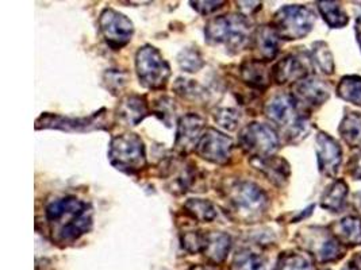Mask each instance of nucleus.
Instances as JSON below:
<instances>
[{"label": "nucleus", "mask_w": 361, "mask_h": 270, "mask_svg": "<svg viewBox=\"0 0 361 270\" xmlns=\"http://www.w3.org/2000/svg\"><path fill=\"white\" fill-rule=\"evenodd\" d=\"M349 265L353 270H361V254H356L350 261Z\"/></svg>", "instance_id": "obj_41"}, {"label": "nucleus", "mask_w": 361, "mask_h": 270, "mask_svg": "<svg viewBox=\"0 0 361 270\" xmlns=\"http://www.w3.org/2000/svg\"><path fill=\"white\" fill-rule=\"evenodd\" d=\"M355 204H356L357 211L361 212V192H357V193L355 195Z\"/></svg>", "instance_id": "obj_44"}, {"label": "nucleus", "mask_w": 361, "mask_h": 270, "mask_svg": "<svg viewBox=\"0 0 361 270\" xmlns=\"http://www.w3.org/2000/svg\"><path fill=\"white\" fill-rule=\"evenodd\" d=\"M231 245H233V240L228 233L207 231L206 243L202 254L206 257L209 262H212L213 265H218L226 259L231 249Z\"/></svg>", "instance_id": "obj_23"}, {"label": "nucleus", "mask_w": 361, "mask_h": 270, "mask_svg": "<svg viewBox=\"0 0 361 270\" xmlns=\"http://www.w3.org/2000/svg\"><path fill=\"white\" fill-rule=\"evenodd\" d=\"M337 96L361 107L360 76H345L337 85Z\"/></svg>", "instance_id": "obj_30"}, {"label": "nucleus", "mask_w": 361, "mask_h": 270, "mask_svg": "<svg viewBox=\"0 0 361 270\" xmlns=\"http://www.w3.org/2000/svg\"><path fill=\"white\" fill-rule=\"evenodd\" d=\"M255 30L247 17L229 14L214 17L206 23L204 37L209 45H225L230 54H238L252 45Z\"/></svg>", "instance_id": "obj_3"}, {"label": "nucleus", "mask_w": 361, "mask_h": 270, "mask_svg": "<svg viewBox=\"0 0 361 270\" xmlns=\"http://www.w3.org/2000/svg\"><path fill=\"white\" fill-rule=\"evenodd\" d=\"M355 30H356V37H357V42H359V45H360L361 49V15L357 18V20H356V27H355Z\"/></svg>", "instance_id": "obj_42"}, {"label": "nucleus", "mask_w": 361, "mask_h": 270, "mask_svg": "<svg viewBox=\"0 0 361 270\" xmlns=\"http://www.w3.org/2000/svg\"><path fill=\"white\" fill-rule=\"evenodd\" d=\"M348 184L344 180H336L325 189L321 198V207L330 212H341L348 198Z\"/></svg>", "instance_id": "obj_25"}, {"label": "nucleus", "mask_w": 361, "mask_h": 270, "mask_svg": "<svg viewBox=\"0 0 361 270\" xmlns=\"http://www.w3.org/2000/svg\"><path fill=\"white\" fill-rule=\"evenodd\" d=\"M293 95L278 94L265 103L264 114L272 123L284 129L288 142L298 143L310 131V122L303 112Z\"/></svg>", "instance_id": "obj_4"}, {"label": "nucleus", "mask_w": 361, "mask_h": 270, "mask_svg": "<svg viewBox=\"0 0 361 270\" xmlns=\"http://www.w3.org/2000/svg\"><path fill=\"white\" fill-rule=\"evenodd\" d=\"M166 188L173 195H183L195 186L197 180V168L191 162L171 160L166 164Z\"/></svg>", "instance_id": "obj_16"}, {"label": "nucleus", "mask_w": 361, "mask_h": 270, "mask_svg": "<svg viewBox=\"0 0 361 270\" xmlns=\"http://www.w3.org/2000/svg\"><path fill=\"white\" fill-rule=\"evenodd\" d=\"M348 173L355 180H361V154L353 155L348 162Z\"/></svg>", "instance_id": "obj_40"}, {"label": "nucleus", "mask_w": 361, "mask_h": 270, "mask_svg": "<svg viewBox=\"0 0 361 270\" xmlns=\"http://www.w3.org/2000/svg\"><path fill=\"white\" fill-rule=\"evenodd\" d=\"M190 4L192 6V8L197 11V14L207 17L215 13L216 10H219L224 4H226V1H190Z\"/></svg>", "instance_id": "obj_38"}, {"label": "nucleus", "mask_w": 361, "mask_h": 270, "mask_svg": "<svg viewBox=\"0 0 361 270\" xmlns=\"http://www.w3.org/2000/svg\"><path fill=\"white\" fill-rule=\"evenodd\" d=\"M149 114H150V107L147 98L135 94L123 96L118 103L116 111H115L118 122L129 127L140 124Z\"/></svg>", "instance_id": "obj_18"}, {"label": "nucleus", "mask_w": 361, "mask_h": 270, "mask_svg": "<svg viewBox=\"0 0 361 270\" xmlns=\"http://www.w3.org/2000/svg\"><path fill=\"white\" fill-rule=\"evenodd\" d=\"M238 76L244 84L256 91H265L272 80L265 63L257 58L244 60L238 68Z\"/></svg>", "instance_id": "obj_19"}, {"label": "nucleus", "mask_w": 361, "mask_h": 270, "mask_svg": "<svg viewBox=\"0 0 361 270\" xmlns=\"http://www.w3.org/2000/svg\"><path fill=\"white\" fill-rule=\"evenodd\" d=\"M206 233L202 230L184 231L180 236L181 248L191 254L203 253L206 243Z\"/></svg>", "instance_id": "obj_36"}, {"label": "nucleus", "mask_w": 361, "mask_h": 270, "mask_svg": "<svg viewBox=\"0 0 361 270\" xmlns=\"http://www.w3.org/2000/svg\"><path fill=\"white\" fill-rule=\"evenodd\" d=\"M250 164L259 169L272 184L284 186L288 183L291 169L284 158L272 155L264 160H250Z\"/></svg>", "instance_id": "obj_21"}, {"label": "nucleus", "mask_w": 361, "mask_h": 270, "mask_svg": "<svg viewBox=\"0 0 361 270\" xmlns=\"http://www.w3.org/2000/svg\"><path fill=\"white\" fill-rule=\"evenodd\" d=\"M312 60L322 73L329 76L334 73V60L326 42L318 41L312 44Z\"/></svg>", "instance_id": "obj_33"}, {"label": "nucleus", "mask_w": 361, "mask_h": 270, "mask_svg": "<svg viewBox=\"0 0 361 270\" xmlns=\"http://www.w3.org/2000/svg\"><path fill=\"white\" fill-rule=\"evenodd\" d=\"M178 64L181 70L187 73H197L206 65V61L202 51H199L197 46L191 45L181 49L180 53L178 54Z\"/></svg>", "instance_id": "obj_31"}, {"label": "nucleus", "mask_w": 361, "mask_h": 270, "mask_svg": "<svg viewBox=\"0 0 361 270\" xmlns=\"http://www.w3.org/2000/svg\"><path fill=\"white\" fill-rule=\"evenodd\" d=\"M309 76V65L303 57L298 54H288L284 58L278 61L272 70L271 77L272 82L278 85L290 84V83H299L300 80Z\"/></svg>", "instance_id": "obj_17"}, {"label": "nucleus", "mask_w": 361, "mask_h": 270, "mask_svg": "<svg viewBox=\"0 0 361 270\" xmlns=\"http://www.w3.org/2000/svg\"><path fill=\"white\" fill-rule=\"evenodd\" d=\"M190 270H218L216 268H214L213 265H194L191 266Z\"/></svg>", "instance_id": "obj_43"}, {"label": "nucleus", "mask_w": 361, "mask_h": 270, "mask_svg": "<svg viewBox=\"0 0 361 270\" xmlns=\"http://www.w3.org/2000/svg\"><path fill=\"white\" fill-rule=\"evenodd\" d=\"M173 91L184 101H204L207 99V91L195 80H191V79L178 77L173 84Z\"/></svg>", "instance_id": "obj_29"}, {"label": "nucleus", "mask_w": 361, "mask_h": 270, "mask_svg": "<svg viewBox=\"0 0 361 270\" xmlns=\"http://www.w3.org/2000/svg\"><path fill=\"white\" fill-rule=\"evenodd\" d=\"M152 111L154 112V115H157L160 118L161 122H164L166 127H171V122L175 117V111H176L175 101L169 98H161L156 101L154 108Z\"/></svg>", "instance_id": "obj_37"}, {"label": "nucleus", "mask_w": 361, "mask_h": 270, "mask_svg": "<svg viewBox=\"0 0 361 270\" xmlns=\"http://www.w3.org/2000/svg\"><path fill=\"white\" fill-rule=\"evenodd\" d=\"M135 70L140 84L152 91L164 89L171 77L169 64L152 45H144L135 53Z\"/></svg>", "instance_id": "obj_7"}, {"label": "nucleus", "mask_w": 361, "mask_h": 270, "mask_svg": "<svg viewBox=\"0 0 361 270\" xmlns=\"http://www.w3.org/2000/svg\"><path fill=\"white\" fill-rule=\"evenodd\" d=\"M238 145L250 160H264L279 150V135L269 124L253 122L240 131Z\"/></svg>", "instance_id": "obj_8"}, {"label": "nucleus", "mask_w": 361, "mask_h": 270, "mask_svg": "<svg viewBox=\"0 0 361 270\" xmlns=\"http://www.w3.org/2000/svg\"><path fill=\"white\" fill-rule=\"evenodd\" d=\"M315 23V14L306 6L288 4L272 18V29L281 39L296 41L309 35Z\"/></svg>", "instance_id": "obj_6"}, {"label": "nucleus", "mask_w": 361, "mask_h": 270, "mask_svg": "<svg viewBox=\"0 0 361 270\" xmlns=\"http://www.w3.org/2000/svg\"><path fill=\"white\" fill-rule=\"evenodd\" d=\"M291 95L294 96L298 105L303 108L319 107L330 96L329 85L317 76H307L306 79L296 83Z\"/></svg>", "instance_id": "obj_15"}, {"label": "nucleus", "mask_w": 361, "mask_h": 270, "mask_svg": "<svg viewBox=\"0 0 361 270\" xmlns=\"http://www.w3.org/2000/svg\"><path fill=\"white\" fill-rule=\"evenodd\" d=\"M99 30L106 44L119 51L132 41L134 34L133 22L114 8H104L99 17Z\"/></svg>", "instance_id": "obj_11"}, {"label": "nucleus", "mask_w": 361, "mask_h": 270, "mask_svg": "<svg viewBox=\"0 0 361 270\" xmlns=\"http://www.w3.org/2000/svg\"><path fill=\"white\" fill-rule=\"evenodd\" d=\"M222 198L226 202V212L234 220L255 223L268 211L269 198L262 186L247 180H230L222 186Z\"/></svg>", "instance_id": "obj_2"}, {"label": "nucleus", "mask_w": 361, "mask_h": 270, "mask_svg": "<svg viewBox=\"0 0 361 270\" xmlns=\"http://www.w3.org/2000/svg\"><path fill=\"white\" fill-rule=\"evenodd\" d=\"M234 148L233 139L213 127H207L197 143V153L203 160L215 165H228Z\"/></svg>", "instance_id": "obj_12"}, {"label": "nucleus", "mask_w": 361, "mask_h": 270, "mask_svg": "<svg viewBox=\"0 0 361 270\" xmlns=\"http://www.w3.org/2000/svg\"><path fill=\"white\" fill-rule=\"evenodd\" d=\"M128 83H129V75L122 69L113 68V69H107L103 73V84L113 95L121 94Z\"/></svg>", "instance_id": "obj_35"}, {"label": "nucleus", "mask_w": 361, "mask_h": 270, "mask_svg": "<svg viewBox=\"0 0 361 270\" xmlns=\"http://www.w3.org/2000/svg\"><path fill=\"white\" fill-rule=\"evenodd\" d=\"M235 4H237V8L240 10L241 15H244V17H250L252 14L262 10V7H263L262 1H237Z\"/></svg>", "instance_id": "obj_39"}, {"label": "nucleus", "mask_w": 361, "mask_h": 270, "mask_svg": "<svg viewBox=\"0 0 361 270\" xmlns=\"http://www.w3.org/2000/svg\"><path fill=\"white\" fill-rule=\"evenodd\" d=\"M231 270H267V265L263 255L245 249L237 252L231 264Z\"/></svg>", "instance_id": "obj_32"}, {"label": "nucleus", "mask_w": 361, "mask_h": 270, "mask_svg": "<svg viewBox=\"0 0 361 270\" xmlns=\"http://www.w3.org/2000/svg\"><path fill=\"white\" fill-rule=\"evenodd\" d=\"M318 11L330 29H343L349 23V17L337 1H318Z\"/></svg>", "instance_id": "obj_27"}, {"label": "nucleus", "mask_w": 361, "mask_h": 270, "mask_svg": "<svg viewBox=\"0 0 361 270\" xmlns=\"http://www.w3.org/2000/svg\"><path fill=\"white\" fill-rule=\"evenodd\" d=\"M338 133L348 146L361 150V112H346L338 126Z\"/></svg>", "instance_id": "obj_24"}, {"label": "nucleus", "mask_w": 361, "mask_h": 270, "mask_svg": "<svg viewBox=\"0 0 361 270\" xmlns=\"http://www.w3.org/2000/svg\"><path fill=\"white\" fill-rule=\"evenodd\" d=\"M45 218L51 226L53 240L69 245L92 229V208L76 196H64L50 202Z\"/></svg>", "instance_id": "obj_1"}, {"label": "nucleus", "mask_w": 361, "mask_h": 270, "mask_svg": "<svg viewBox=\"0 0 361 270\" xmlns=\"http://www.w3.org/2000/svg\"><path fill=\"white\" fill-rule=\"evenodd\" d=\"M275 270H315L310 254L286 252L278 258Z\"/></svg>", "instance_id": "obj_28"}, {"label": "nucleus", "mask_w": 361, "mask_h": 270, "mask_svg": "<svg viewBox=\"0 0 361 270\" xmlns=\"http://www.w3.org/2000/svg\"><path fill=\"white\" fill-rule=\"evenodd\" d=\"M315 152L319 172L326 177L334 179L343 162V149L338 141L331 135L319 131L315 136Z\"/></svg>", "instance_id": "obj_13"}, {"label": "nucleus", "mask_w": 361, "mask_h": 270, "mask_svg": "<svg viewBox=\"0 0 361 270\" xmlns=\"http://www.w3.org/2000/svg\"><path fill=\"white\" fill-rule=\"evenodd\" d=\"M109 161L115 169L128 174L142 172L148 164L144 141L134 133L115 135L109 145Z\"/></svg>", "instance_id": "obj_5"}, {"label": "nucleus", "mask_w": 361, "mask_h": 270, "mask_svg": "<svg viewBox=\"0 0 361 270\" xmlns=\"http://www.w3.org/2000/svg\"><path fill=\"white\" fill-rule=\"evenodd\" d=\"M329 230L344 248H356L361 245V219L359 217H346L334 221Z\"/></svg>", "instance_id": "obj_22"}, {"label": "nucleus", "mask_w": 361, "mask_h": 270, "mask_svg": "<svg viewBox=\"0 0 361 270\" xmlns=\"http://www.w3.org/2000/svg\"><path fill=\"white\" fill-rule=\"evenodd\" d=\"M279 35L272 29V26H260L255 30L252 48L257 56V60L268 63L272 61L279 53Z\"/></svg>", "instance_id": "obj_20"}, {"label": "nucleus", "mask_w": 361, "mask_h": 270, "mask_svg": "<svg viewBox=\"0 0 361 270\" xmlns=\"http://www.w3.org/2000/svg\"><path fill=\"white\" fill-rule=\"evenodd\" d=\"M184 214L199 223H212L218 218V211L213 202L204 199H188L183 205Z\"/></svg>", "instance_id": "obj_26"}, {"label": "nucleus", "mask_w": 361, "mask_h": 270, "mask_svg": "<svg viewBox=\"0 0 361 270\" xmlns=\"http://www.w3.org/2000/svg\"><path fill=\"white\" fill-rule=\"evenodd\" d=\"M106 112H107L106 108H102L94 115H90L85 118H69L59 114L45 112L35 120V130L53 129V130H61L66 133H87L94 130H107L109 127L104 120Z\"/></svg>", "instance_id": "obj_10"}, {"label": "nucleus", "mask_w": 361, "mask_h": 270, "mask_svg": "<svg viewBox=\"0 0 361 270\" xmlns=\"http://www.w3.org/2000/svg\"><path fill=\"white\" fill-rule=\"evenodd\" d=\"M215 123L228 130V131H235L237 127L241 123V111L238 108H233V107H222V108H216L213 114Z\"/></svg>", "instance_id": "obj_34"}, {"label": "nucleus", "mask_w": 361, "mask_h": 270, "mask_svg": "<svg viewBox=\"0 0 361 270\" xmlns=\"http://www.w3.org/2000/svg\"><path fill=\"white\" fill-rule=\"evenodd\" d=\"M206 119L194 112L185 114L178 122L175 149L180 154L197 150V143L206 131Z\"/></svg>", "instance_id": "obj_14"}, {"label": "nucleus", "mask_w": 361, "mask_h": 270, "mask_svg": "<svg viewBox=\"0 0 361 270\" xmlns=\"http://www.w3.org/2000/svg\"><path fill=\"white\" fill-rule=\"evenodd\" d=\"M298 239L300 245L319 262H336L345 255V248L333 236L328 229L307 227L299 231Z\"/></svg>", "instance_id": "obj_9"}]
</instances>
